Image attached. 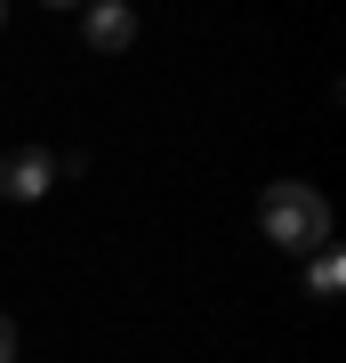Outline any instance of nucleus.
<instances>
[{"instance_id": "7ed1b4c3", "label": "nucleus", "mask_w": 346, "mask_h": 363, "mask_svg": "<svg viewBox=\"0 0 346 363\" xmlns=\"http://www.w3.org/2000/svg\"><path fill=\"white\" fill-rule=\"evenodd\" d=\"M81 33H89L97 49H129V40H137V16H129L121 0H97V9L81 16Z\"/></svg>"}, {"instance_id": "20e7f679", "label": "nucleus", "mask_w": 346, "mask_h": 363, "mask_svg": "<svg viewBox=\"0 0 346 363\" xmlns=\"http://www.w3.org/2000/svg\"><path fill=\"white\" fill-rule=\"evenodd\" d=\"M306 283H314V298H330V291L346 283V267H338V250H330V242L314 250V267H306Z\"/></svg>"}, {"instance_id": "39448f33", "label": "nucleus", "mask_w": 346, "mask_h": 363, "mask_svg": "<svg viewBox=\"0 0 346 363\" xmlns=\"http://www.w3.org/2000/svg\"><path fill=\"white\" fill-rule=\"evenodd\" d=\"M0 363H16V323L0 315Z\"/></svg>"}, {"instance_id": "f257e3e1", "label": "nucleus", "mask_w": 346, "mask_h": 363, "mask_svg": "<svg viewBox=\"0 0 346 363\" xmlns=\"http://www.w3.org/2000/svg\"><path fill=\"white\" fill-rule=\"evenodd\" d=\"M258 218H266V234L282 250H306V259L330 242V202H322L306 178H274L266 194H258Z\"/></svg>"}, {"instance_id": "f03ea898", "label": "nucleus", "mask_w": 346, "mask_h": 363, "mask_svg": "<svg viewBox=\"0 0 346 363\" xmlns=\"http://www.w3.org/2000/svg\"><path fill=\"white\" fill-rule=\"evenodd\" d=\"M57 186V154H40V145H16L8 162H0V194L8 202H40Z\"/></svg>"}]
</instances>
